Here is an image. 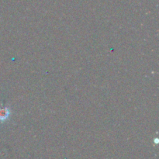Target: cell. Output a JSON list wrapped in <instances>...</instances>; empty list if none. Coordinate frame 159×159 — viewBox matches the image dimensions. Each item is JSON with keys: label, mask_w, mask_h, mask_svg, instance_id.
I'll return each mask as SVG.
<instances>
[{"label": "cell", "mask_w": 159, "mask_h": 159, "mask_svg": "<svg viewBox=\"0 0 159 159\" xmlns=\"http://www.w3.org/2000/svg\"><path fill=\"white\" fill-rule=\"evenodd\" d=\"M9 114H10V111L6 107H2L0 108V120L5 121L9 118Z\"/></svg>", "instance_id": "obj_1"}]
</instances>
